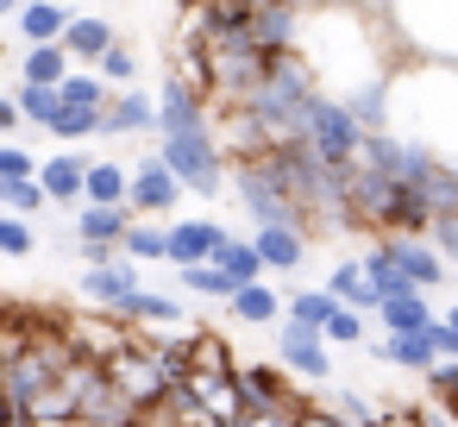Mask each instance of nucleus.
<instances>
[{
	"mask_svg": "<svg viewBox=\"0 0 458 427\" xmlns=\"http://www.w3.org/2000/svg\"><path fill=\"white\" fill-rule=\"evenodd\" d=\"M89 164H95V158H82V151H57V158H45L38 183L51 189V201L76 208V201H89Z\"/></svg>",
	"mask_w": 458,
	"mask_h": 427,
	"instance_id": "2eb2a0df",
	"label": "nucleus"
},
{
	"mask_svg": "<svg viewBox=\"0 0 458 427\" xmlns=\"http://www.w3.org/2000/svg\"><path fill=\"white\" fill-rule=\"evenodd\" d=\"M139 132H157V101L145 89H114V101H107V139H139Z\"/></svg>",
	"mask_w": 458,
	"mask_h": 427,
	"instance_id": "4468645a",
	"label": "nucleus"
},
{
	"mask_svg": "<svg viewBox=\"0 0 458 427\" xmlns=\"http://www.w3.org/2000/svg\"><path fill=\"white\" fill-rule=\"evenodd\" d=\"M57 89H64L70 107H107V101H114V82H107L101 70H70Z\"/></svg>",
	"mask_w": 458,
	"mask_h": 427,
	"instance_id": "2f4dec72",
	"label": "nucleus"
},
{
	"mask_svg": "<svg viewBox=\"0 0 458 427\" xmlns=\"http://www.w3.org/2000/svg\"><path fill=\"white\" fill-rule=\"evenodd\" d=\"M308 226H258L251 239H258V252H264V264L270 270H283V277H295L301 264H308V239H301Z\"/></svg>",
	"mask_w": 458,
	"mask_h": 427,
	"instance_id": "f3484780",
	"label": "nucleus"
},
{
	"mask_svg": "<svg viewBox=\"0 0 458 427\" xmlns=\"http://www.w3.org/2000/svg\"><path fill=\"white\" fill-rule=\"evenodd\" d=\"M214 264H226L239 283H264V270H270L264 252H258V239H226V245L214 252Z\"/></svg>",
	"mask_w": 458,
	"mask_h": 427,
	"instance_id": "473e14b6",
	"label": "nucleus"
},
{
	"mask_svg": "<svg viewBox=\"0 0 458 427\" xmlns=\"http://www.w3.org/2000/svg\"><path fill=\"white\" fill-rule=\"evenodd\" d=\"M107 377H114V389H120V396H132L145 414H157V408H164V396L176 389V377H170V371H164L139 339H132L126 352H114V358H107Z\"/></svg>",
	"mask_w": 458,
	"mask_h": 427,
	"instance_id": "423d86ee",
	"label": "nucleus"
},
{
	"mask_svg": "<svg viewBox=\"0 0 458 427\" xmlns=\"http://www.w3.org/2000/svg\"><path fill=\"white\" fill-rule=\"evenodd\" d=\"M145 427H170V421H157V414H151V421H145Z\"/></svg>",
	"mask_w": 458,
	"mask_h": 427,
	"instance_id": "a18cd8bd",
	"label": "nucleus"
},
{
	"mask_svg": "<svg viewBox=\"0 0 458 427\" xmlns=\"http://www.w3.org/2000/svg\"><path fill=\"white\" fill-rule=\"evenodd\" d=\"M358 7H383V0H358Z\"/></svg>",
	"mask_w": 458,
	"mask_h": 427,
	"instance_id": "de8ad7c7",
	"label": "nucleus"
},
{
	"mask_svg": "<svg viewBox=\"0 0 458 427\" xmlns=\"http://www.w3.org/2000/svg\"><path fill=\"white\" fill-rule=\"evenodd\" d=\"M182 289H189V295H201V302H233L245 283H239L226 264H214V258H208V264H182Z\"/></svg>",
	"mask_w": 458,
	"mask_h": 427,
	"instance_id": "393cba45",
	"label": "nucleus"
},
{
	"mask_svg": "<svg viewBox=\"0 0 458 427\" xmlns=\"http://www.w3.org/2000/svg\"><path fill=\"white\" fill-rule=\"evenodd\" d=\"M70 7H64V0H32V7L13 20V32H20V45H57L64 32H70Z\"/></svg>",
	"mask_w": 458,
	"mask_h": 427,
	"instance_id": "aec40b11",
	"label": "nucleus"
},
{
	"mask_svg": "<svg viewBox=\"0 0 458 427\" xmlns=\"http://www.w3.org/2000/svg\"><path fill=\"white\" fill-rule=\"evenodd\" d=\"M295 51L308 57L314 82L327 95H339V101H352L358 89L389 82L402 70V57H408L395 20L383 7H358V0H308Z\"/></svg>",
	"mask_w": 458,
	"mask_h": 427,
	"instance_id": "f257e3e1",
	"label": "nucleus"
},
{
	"mask_svg": "<svg viewBox=\"0 0 458 427\" xmlns=\"http://www.w3.org/2000/svg\"><path fill=\"white\" fill-rule=\"evenodd\" d=\"M327 289H333L345 308H364V314H377V308H383V289L370 283L364 258H339V264H333V277H327Z\"/></svg>",
	"mask_w": 458,
	"mask_h": 427,
	"instance_id": "a211bd4d",
	"label": "nucleus"
},
{
	"mask_svg": "<svg viewBox=\"0 0 458 427\" xmlns=\"http://www.w3.org/2000/svg\"><path fill=\"white\" fill-rule=\"evenodd\" d=\"M182 176L164 164V151H151L139 170H132V214H170L176 201H182Z\"/></svg>",
	"mask_w": 458,
	"mask_h": 427,
	"instance_id": "9d476101",
	"label": "nucleus"
},
{
	"mask_svg": "<svg viewBox=\"0 0 458 427\" xmlns=\"http://www.w3.org/2000/svg\"><path fill=\"white\" fill-rule=\"evenodd\" d=\"M51 139H64V145H82V139H107V107H70L64 101V114L45 126Z\"/></svg>",
	"mask_w": 458,
	"mask_h": 427,
	"instance_id": "bb28decb",
	"label": "nucleus"
},
{
	"mask_svg": "<svg viewBox=\"0 0 458 427\" xmlns=\"http://www.w3.org/2000/svg\"><path fill=\"white\" fill-rule=\"evenodd\" d=\"M364 139H370V126L339 101V95H314V107H308V145L320 151V158H333V164H352L358 151H364Z\"/></svg>",
	"mask_w": 458,
	"mask_h": 427,
	"instance_id": "39448f33",
	"label": "nucleus"
},
{
	"mask_svg": "<svg viewBox=\"0 0 458 427\" xmlns=\"http://www.w3.org/2000/svg\"><path fill=\"white\" fill-rule=\"evenodd\" d=\"M239 7H251V13H258V7H276V0H239Z\"/></svg>",
	"mask_w": 458,
	"mask_h": 427,
	"instance_id": "79ce46f5",
	"label": "nucleus"
},
{
	"mask_svg": "<svg viewBox=\"0 0 458 427\" xmlns=\"http://www.w3.org/2000/svg\"><path fill=\"white\" fill-rule=\"evenodd\" d=\"M89 201L95 208H126L132 201V170H120V164H89Z\"/></svg>",
	"mask_w": 458,
	"mask_h": 427,
	"instance_id": "cd10ccee",
	"label": "nucleus"
},
{
	"mask_svg": "<svg viewBox=\"0 0 458 427\" xmlns=\"http://www.w3.org/2000/svg\"><path fill=\"white\" fill-rule=\"evenodd\" d=\"M377 320H383V333H420V327H433L439 314H433L427 289H408V295H389V302L377 308Z\"/></svg>",
	"mask_w": 458,
	"mask_h": 427,
	"instance_id": "412c9836",
	"label": "nucleus"
},
{
	"mask_svg": "<svg viewBox=\"0 0 458 427\" xmlns=\"http://www.w3.org/2000/svg\"><path fill=\"white\" fill-rule=\"evenodd\" d=\"M327 346H333V339H327L320 327H295V320H289V327L276 333V358H283L295 377H308V383H327V377H333V352H327Z\"/></svg>",
	"mask_w": 458,
	"mask_h": 427,
	"instance_id": "1a4fd4ad",
	"label": "nucleus"
},
{
	"mask_svg": "<svg viewBox=\"0 0 458 427\" xmlns=\"http://www.w3.org/2000/svg\"><path fill=\"white\" fill-rule=\"evenodd\" d=\"M32 220L26 214H0V252H7V258H32Z\"/></svg>",
	"mask_w": 458,
	"mask_h": 427,
	"instance_id": "4c0bfd02",
	"label": "nucleus"
},
{
	"mask_svg": "<svg viewBox=\"0 0 458 427\" xmlns=\"http://www.w3.org/2000/svg\"><path fill=\"white\" fill-rule=\"evenodd\" d=\"M64 45H70L76 64H101V57L120 45V32H114V20H101V13H76L70 32H64Z\"/></svg>",
	"mask_w": 458,
	"mask_h": 427,
	"instance_id": "dca6fc26",
	"label": "nucleus"
},
{
	"mask_svg": "<svg viewBox=\"0 0 458 427\" xmlns=\"http://www.w3.org/2000/svg\"><path fill=\"white\" fill-rule=\"evenodd\" d=\"M38 170H45V164H32L26 145H13V139L0 145V183H20V176H38Z\"/></svg>",
	"mask_w": 458,
	"mask_h": 427,
	"instance_id": "ea45409f",
	"label": "nucleus"
},
{
	"mask_svg": "<svg viewBox=\"0 0 458 427\" xmlns=\"http://www.w3.org/2000/svg\"><path fill=\"white\" fill-rule=\"evenodd\" d=\"M389 239V252H395V264L408 270V283L414 289H433V283H445V252L433 245V233H383Z\"/></svg>",
	"mask_w": 458,
	"mask_h": 427,
	"instance_id": "f8f14e48",
	"label": "nucleus"
},
{
	"mask_svg": "<svg viewBox=\"0 0 458 427\" xmlns=\"http://www.w3.org/2000/svg\"><path fill=\"white\" fill-rule=\"evenodd\" d=\"M45 427H82V421H45Z\"/></svg>",
	"mask_w": 458,
	"mask_h": 427,
	"instance_id": "c03bdc74",
	"label": "nucleus"
},
{
	"mask_svg": "<svg viewBox=\"0 0 458 427\" xmlns=\"http://www.w3.org/2000/svg\"><path fill=\"white\" fill-rule=\"evenodd\" d=\"M0 201H7V214H38V208H51V189L38 183V176H20V183H0Z\"/></svg>",
	"mask_w": 458,
	"mask_h": 427,
	"instance_id": "c9c22d12",
	"label": "nucleus"
},
{
	"mask_svg": "<svg viewBox=\"0 0 458 427\" xmlns=\"http://www.w3.org/2000/svg\"><path fill=\"white\" fill-rule=\"evenodd\" d=\"M120 314H126L132 327H176V320H182V302H176V295H157V289H139Z\"/></svg>",
	"mask_w": 458,
	"mask_h": 427,
	"instance_id": "c756f323",
	"label": "nucleus"
},
{
	"mask_svg": "<svg viewBox=\"0 0 458 427\" xmlns=\"http://www.w3.org/2000/svg\"><path fill=\"white\" fill-rule=\"evenodd\" d=\"M208 126H214V101L170 70L157 89V132H208Z\"/></svg>",
	"mask_w": 458,
	"mask_h": 427,
	"instance_id": "0eeeda50",
	"label": "nucleus"
},
{
	"mask_svg": "<svg viewBox=\"0 0 458 427\" xmlns=\"http://www.w3.org/2000/svg\"><path fill=\"white\" fill-rule=\"evenodd\" d=\"M126 258H139V264L170 258V226H151V214H139L132 233H126Z\"/></svg>",
	"mask_w": 458,
	"mask_h": 427,
	"instance_id": "f704fd0d",
	"label": "nucleus"
},
{
	"mask_svg": "<svg viewBox=\"0 0 458 427\" xmlns=\"http://www.w3.org/2000/svg\"><path fill=\"white\" fill-rule=\"evenodd\" d=\"M164 164L195 189V195H220L226 183H233V164H226V151H220V132L208 126V132H164Z\"/></svg>",
	"mask_w": 458,
	"mask_h": 427,
	"instance_id": "20e7f679",
	"label": "nucleus"
},
{
	"mask_svg": "<svg viewBox=\"0 0 458 427\" xmlns=\"http://www.w3.org/2000/svg\"><path fill=\"white\" fill-rule=\"evenodd\" d=\"M364 270H370V283L383 289V302H389V295H408V289H414V283H408V270L395 264V252H389V239H377V245L364 252Z\"/></svg>",
	"mask_w": 458,
	"mask_h": 427,
	"instance_id": "7c9ffc66",
	"label": "nucleus"
},
{
	"mask_svg": "<svg viewBox=\"0 0 458 427\" xmlns=\"http://www.w3.org/2000/svg\"><path fill=\"white\" fill-rule=\"evenodd\" d=\"M13 101L26 107L32 126H51V120L64 114V89H57V82H26V76H20V82H13Z\"/></svg>",
	"mask_w": 458,
	"mask_h": 427,
	"instance_id": "c85d7f7f",
	"label": "nucleus"
},
{
	"mask_svg": "<svg viewBox=\"0 0 458 427\" xmlns=\"http://www.w3.org/2000/svg\"><path fill=\"white\" fill-rule=\"evenodd\" d=\"M132 264H139V258L89 264V270H82V283H76V289H82V302H89V308H114V314H120V308L139 295V270H132Z\"/></svg>",
	"mask_w": 458,
	"mask_h": 427,
	"instance_id": "9b49d317",
	"label": "nucleus"
},
{
	"mask_svg": "<svg viewBox=\"0 0 458 427\" xmlns=\"http://www.w3.org/2000/svg\"><path fill=\"white\" fill-rule=\"evenodd\" d=\"M226 239H233V233H226L220 220H176V226H170V264H176V270H182V264H208Z\"/></svg>",
	"mask_w": 458,
	"mask_h": 427,
	"instance_id": "ddd939ff",
	"label": "nucleus"
},
{
	"mask_svg": "<svg viewBox=\"0 0 458 427\" xmlns=\"http://www.w3.org/2000/svg\"><path fill=\"white\" fill-rule=\"evenodd\" d=\"M377 358H383V364H402V371H433V364H439L433 327H420V333H383V339H377Z\"/></svg>",
	"mask_w": 458,
	"mask_h": 427,
	"instance_id": "6ab92c4d",
	"label": "nucleus"
},
{
	"mask_svg": "<svg viewBox=\"0 0 458 427\" xmlns=\"http://www.w3.org/2000/svg\"><path fill=\"white\" fill-rule=\"evenodd\" d=\"M445 320H452V327H458V302H452V308H445Z\"/></svg>",
	"mask_w": 458,
	"mask_h": 427,
	"instance_id": "37998d69",
	"label": "nucleus"
},
{
	"mask_svg": "<svg viewBox=\"0 0 458 427\" xmlns=\"http://www.w3.org/2000/svg\"><path fill=\"white\" fill-rule=\"evenodd\" d=\"M189 371H214V377H239V358H233V346H226V333H214V327H195V333H189Z\"/></svg>",
	"mask_w": 458,
	"mask_h": 427,
	"instance_id": "5701e85b",
	"label": "nucleus"
},
{
	"mask_svg": "<svg viewBox=\"0 0 458 427\" xmlns=\"http://www.w3.org/2000/svg\"><path fill=\"white\" fill-rule=\"evenodd\" d=\"M327 339H333V346H358V339H364V308H345V302H339V314L327 320Z\"/></svg>",
	"mask_w": 458,
	"mask_h": 427,
	"instance_id": "58836bf2",
	"label": "nucleus"
},
{
	"mask_svg": "<svg viewBox=\"0 0 458 427\" xmlns=\"http://www.w3.org/2000/svg\"><path fill=\"white\" fill-rule=\"evenodd\" d=\"M132 220H139L132 201H126V208H95V201H89V208L76 214V239H114V245H126Z\"/></svg>",
	"mask_w": 458,
	"mask_h": 427,
	"instance_id": "b1692460",
	"label": "nucleus"
},
{
	"mask_svg": "<svg viewBox=\"0 0 458 427\" xmlns=\"http://www.w3.org/2000/svg\"><path fill=\"white\" fill-rule=\"evenodd\" d=\"M95 70H101V76H107L114 89H132V76H139V51H132V45L120 38V45H114V51H107V57L95 64Z\"/></svg>",
	"mask_w": 458,
	"mask_h": 427,
	"instance_id": "e433bc0d",
	"label": "nucleus"
},
{
	"mask_svg": "<svg viewBox=\"0 0 458 427\" xmlns=\"http://www.w3.org/2000/svg\"><path fill=\"white\" fill-rule=\"evenodd\" d=\"M383 132L427 145L439 164L458 170V64L445 57H402L389 76V120Z\"/></svg>",
	"mask_w": 458,
	"mask_h": 427,
	"instance_id": "f03ea898",
	"label": "nucleus"
},
{
	"mask_svg": "<svg viewBox=\"0 0 458 427\" xmlns=\"http://www.w3.org/2000/svg\"><path fill=\"white\" fill-rule=\"evenodd\" d=\"M383 13L395 20L408 57L458 64V0H383Z\"/></svg>",
	"mask_w": 458,
	"mask_h": 427,
	"instance_id": "7ed1b4c3",
	"label": "nucleus"
},
{
	"mask_svg": "<svg viewBox=\"0 0 458 427\" xmlns=\"http://www.w3.org/2000/svg\"><path fill=\"white\" fill-rule=\"evenodd\" d=\"M239 389H245L251 408H301V402H314L283 358L276 364H239Z\"/></svg>",
	"mask_w": 458,
	"mask_h": 427,
	"instance_id": "6e6552de",
	"label": "nucleus"
},
{
	"mask_svg": "<svg viewBox=\"0 0 458 427\" xmlns=\"http://www.w3.org/2000/svg\"><path fill=\"white\" fill-rule=\"evenodd\" d=\"M333 408H339V414H345L352 427H377V421H383V414H377V408H370V402H364L358 389H339V396H333Z\"/></svg>",
	"mask_w": 458,
	"mask_h": 427,
	"instance_id": "a19ab883",
	"label": "nucleus"
},
{
	"mask_svg": "<svg viewBox=\"0 0 458 427\" xmlns=\"http://www.w3.org/2000/svg\"><path fill=\"white\" fill-rule=\"evenodd\" d=\"M176 7H201V0H176Z\"/></svg>",
	"mask_w": 458,
	"mask_h": 427,
	"instance_id": "49530a36",
	"label": "nucleus"
},
{
	"mask_svg": "<svg viewBox=\"0 0 458 427\" xmlns=\"http://www.w3.org/2000/svg\"><path fill=\"white\" fill-rule=\"evenodd\" d=\"M333 314H339V295H333V289H295V295H289V320H295V327H320V333H327Z\"/></svg>",
	"mask_w": 458,
	"mask_h": 427,
	"instance_id": "72a5a7b5",
	"label": "nucleus"
},
{
	"mask_svg": "<svg viewBox=\"0 0 458 427\" xmlns=\"http://www.w3.org/2000/svg\"><path fill=\"white\" fill-rule=\"evenodd\" d=\"M70 64H76V57H70L64 38H57V45H26V51H20V76H26V82H64Z\"/></svg>",
	"mask_w": 458,
	"mask_h": 427,
	"instance_id": "a878e982",
	"label": "nucleus"
},
{
	"mask_svg": "<svg viewBox=\"0 0 458 427\" xmlns=\"http://www.w3.org/2000/svg\"><path fill=\"white\" fill-rule=\"evenodd\" d=\"M226 308H233V314H239L245 327H270V320H289V302H283V295H276L270 283H245V289H239V295H233Z\"/></svg>",
	"mask_w": 458,
	"mask_h": 427,
	"instance_id": "4be33fe9",
	"label": "nucleus"
}]
</instances>
